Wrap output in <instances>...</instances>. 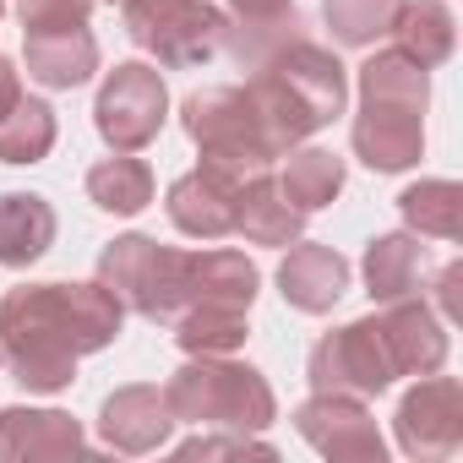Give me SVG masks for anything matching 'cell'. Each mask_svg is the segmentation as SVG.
I'll return each instance as SVG.
<instances>
[{"mask_svg": "<svg viewBox=\"0 0 463 463\" xmlns=\"http://www.w3.org/2000/svg\"><path fill=\"white\" fill-rule=\"evenodd\" d=\"M126 306L93 284H17L0 295V360L28 392H66L77 360L120 338Z\"/></svg>", "mask_w": 463, "mask_h": 463, "instance_id": "obj_1", "label": "cell"}, {"mask_svg": "<svg viewBox=\"0 0 463 463\" xmlns=\"http://www.w3.org/2000/svg\"><path fill=\"white\" fill-rule=\"evenodd\" d=\"M246 93H251L262 126L273 131L279 153H289V147H300L306 137L327 131L344 115V104H349V71H344V61L327 44H317L306 33V39L273 50L262 66H251Z\"/></svg>", "mask_w": 463, "mask_h": 463, "instance_id": "obj_2", "label": "cell"}, {"mask_svg": "<svg viewBox=\"0 0 463 463\" xmlns=\"http://www.w3.org/2000/svg\"><path fill=\"white\" fill-rule=\"evenodd\" d=\"M169 414L175 425H213V430H246L262 436L279 420V398L268 387V376L235 354H191L169 382H164Z\"/></svg>", "mask_w": 463, "mask_h": 463, "instance_id": "obj_3", "label": "cell"}, {"mask_svg": "<svg viewBox=\"0 0 463 463\" xmlns=\"http://www.w3.org/2000/svg\"><path fill=\"white\" fill-rule=\"evenodd\" d=\"M180 126L185 137L196 142L202 164L229 175V180H257V175H273V164L284 158L273 131L262 126L246 82H218V88H202L180 104Z\"/></svg>", "mask_w": 463, "mask_h": 463, "instance_id": "obj_4", "label": "cell"}, {"mask_svg": "<svg viewBox=\"0 0 463 463\" xmlns=\"http://www.w3.org/2000/svg\"><path fill=\"white\" fill-rule=\"evenodd\" d=\"M99 284L142 322H175L185 306V251L147 235H120L99 251Z\"/></svg>", "mask_w": 463, "mask_h": 463, "instance_id": "obj_5", "label": "cell"}, {"mask_svg": "<svg viewBox=\"0 0 463 463\" xmlns=\"http://www.w3.org/2000/svg\"><path fill=\"white\" fill-rule=\"evenodd\" d=\"M126 39L169 71L207 66L223 44V6L213 0H120Z\"/></svg>", "mask_w": 463, "mask_h": 463, "instance_id": "obj_6", "label": "cell"}, {"mask_svg": "<svg viewBox=\"0 0 463 463\" xmlns=\"http://www.w3.org/2000/svg\"><path fill=\"white\" fill-rule=\"evenodd\" d=\"M306 382H311V392L382 398L398 382L392 349L382 338V317H360V322H344L327 338H317V349L306 360Z\"/></svg>", "mask_w": 463, "mask_h": 463, "instance_id": "obj_7", "label": "cell"}, {"mask_svg": "<svg viewBox=\"0 0 463 463\" xmlns=\"http://www.w3.org/2000/svg\"><path fill=\"white\" fill-rule=\"evenodd\" d=\"M164 120H169V88L158 66L120 61L115 71H104L99 99H93V126L115 153H142L147 142H158Z\"/></svg>", "mask_w": 463, "mask_h": 463, "instance_id": "obj_8", "label": "cell"}, {"mask_svg": "<svg viewBox=\"0 0 463 463\" xmlns=\"http://www.w3.org/2000/svg\"><path fill=\"white\" fill-rule=\"evenodd\" d=\"M392 436L409 458L420 463H436V458H452L458 441H463V387L441 371L420 376L403 398H398V414H392Z\"/></svg>", "mask_w": 463, "mask_h": 463, "instance_id": "obj_9", "label": "cell"}, {"mask_svg": "<svg viewBox=\"0 0 463 463\" xmlns=\"http://www.w3.org/2000/svg\"><path fill=\"white\" fill-rule=\"evenodd\" d=\"M295 430L333 463H382L387 458V441H382L365 398H349V392H311L295 409Z\"/></svg>", "mask_w": 463, "mask_h": 463, "instance_id": "obj_10", "label": "cell"}, {"mask_svg": "<svg viewBox=\"0 0 463 463\" xmlns=\"http://www.w3.org/2000/svg\"><path fill=\"white\" fill-rule=\"evenodd\" d=\"M349 147L365 169L403 175L425 158V109L392 104V99H360L354 126H349Z\"/></svg>", "mask_w": 463, "mask_h": 463, "instance_id": "obj_11", "label": "cell"}, {"mask_svg": "<svg viewBox=\"0 0 463 463\" xmlns=\"http://www.w3.org/2000/svg\"><path fill=\"white\" fill-rule=\"evenodd\" d=\"M169 223L191 241H223L235 235V207H241V180H229L207 164H196L191 175H180L164 196Z\"/></svg>", "mask_w": 463, "mask_h": 463, "instance_id": "obj_12", "label": "cell"}, {"mask_svg": "<svg viewBox=\"0 0 463 463\" xmlns=\"http://www.w3.org/2000/svg\"><path fill=\"white\" fill-rule=\"evenodd\" d=\"M175 430V414H169V398L164 387H147V382H131V387H115L99 409V436L109 452H158Z\"/></svg>", "mask_w": 463, "mask_h": 463, "instance_id": "obj_13", "label": "cell"}, {"mask_svg": "<svg viewBox=\"0 0 463 463\" xmlns=\"http://www.w3.org/2000/svg\"><path fill=\"white\" fill-rule=\"evenodd\" d=\"M0 458L6 463H61L88 458V436L66 409H0Z\"/></svg>", "mask_w": 463, "mask_h": 463, "instance_id": "obj_14", "label": "cell"}, {"mask_svg": "<svg viewBox=\"0 0 463 463\" xmlns=\"http://www.w3.org/2000/svg\"><path fill=\"white\" fill-rule=\"evenodd\" d=\"M23 55H28V77L39 88H82L93 82L99 71V39L88 23H66V28H39V33H23Z\"/></svg>", "mask_w": 463, "mask_h": 463, "instance_id": "obj_15", "label": "cell"}, {"mask_svg": "<svg viewBox=\"0 0 463 463\" xmlns=\"http://www.w3.org/2000/svg\"><path fill=\"white\" fill-rule=\"evenodd\" d=\"M279 295L306 311V317H327L344 295H349V262L333 246L317 241H295L289 257L279 262Z\"/></svg>", "mask_w": 463, "mask_h": 463, "instance_id": "obj_16", "label": "cell"}, {"mask_svg": "<svg viewBox=\"0 0 463 463\" xmlns=\"http://www.w3.org/2000/svg\"><path fill=\"white\" fill-rule=\"evenodd\" d=\"M382 338H387V349H392L398 376H430V371L447 365V349H452V344H447V322H441L420 295L382 306Z\"/></svg>", "mask_w": 463, "mask_h": 463, "instance_id": "obj_17", "label": "cell"}, {"mask_svg": "<svg viewBox=\"0 0 463 463\" xmlns=\"http://www.w3.org/2000/svg\"><path fill=\"white\" fill-rule=\"evenodd\" d=\"M262 289V273L246 251H185V306H229L251 311ZM180 306V311H185Z\"/></svg>", "mask_w": 463, "mask_h": 463, "instance_id": "obj_18", "label": "cell"}, {"mask_svg": "<svg viewBox=\"0 0 463 463\" xmlns=\"http://www.w3.org/2000/svg\"><path fill=\"white\" fill-rule=\"evenodd\" d=\"M360 273H365V295L376 306L420 295V284H425V246H420V235H409V229L376 235L365 246V257H360Z\"/></svg>", "mask_w": 463, "mask_h": 463, "instance_id": "obj_19", "label": "cell"}, {"mask_svg": "<svg viewBox=\"0 0 463 463\" xmlns=\"http://www.w3.org/2000/svg\"><path fill=\"white\" fill-rule=\"evenodd\" d=\"M235 235H246L251 246H295L306 235V213L284 196L279 175H257V180L241 185Z\"/></svg>", "mask_w": 463, "mask_h": 463, "instance_id": "obj_20", "label": "cell"}, {"mask_svg": "<svg viewBox=\"0 0 463 463\" xmlns=\"http://www.w3.org/2000/svg\"><path fill=\"white\" fill-rule=\"evenodd\" d=\"M55 207L33 191L0 196V268H33L55 246Z\"/></svg>", "mask_w": 463, "mask_h": 463, "instance_id": "obj_21", "label": "cell"}, {"mask_svg": "<svg viewBox=\"0 0 463 463\" xmlns=\"http://www.w3.org/2000/svg\"><path fill=\"white\" fill-rule=\"evenodd\" d=\"M392 50H403L409 61H420L425 71L447 66L452 61V44H458V23L441 0H403V12L392 23Z\"/></svg>", "mask_w": 463, "mask_h": 463, "instance_id": "obj_22", "label": "cell"}, {"mask_svg": "<svg viewBox=\"0 0 463 463\" xmlns=\"http://www.w3.org/2000/svg\"><path fill=\"white\" fill-rule=\"evenodd\" d=\"M403 229L420 241H458L463 235V185L458 180H414L398 196Z\"/></svg>", "mask_w": 463, "mask_h": 463, "instance_id": "obj_23", "label": "cell"}, {"mask_svg": "<svg viewBox=\"0 0 463 463\" xmlns=\"http://www.w3.org/2000/svg\"><path fill=\"white\" fill-rule=\"evenodd\" d=\"M279 185H284V196L311 218V213H322V207L338 202V191H344V158L327 153V147H289Z\"/></svg>", "mask_w": 463, "mask_h": 463, "instance_id": "obj_24", "label": "cell"}, {"mask_svg": "<svg viewBox=\"0 0 463 463\" xmlns=\"http://www.w3.org/2000/svg\"><path fill=\"white\" fill-rule=\"evenodd\" d=\"M88 202L115 213V218H131V213H142L153 202V169L142 158H131V153H115V158L88 169Z\"/></svg>", "mask_w": 463, "mask_h": 463, "instance_id": "obj_25", "label": "cell"}, {"mask_svg": "<svg viewBox=\"0 0 463 463\" xmlns=\"http://www.w3.org/2000/svg\"><path fill=\"white\" fill-rule=\"evenodd\" d=\"M61 126H55V109L44 99H17L6 115H0V164H44L50 147H55Z\"/></svg>", "mask_w": 463, "mask_h": 463, "instance_id": "obj_26", "label": "cell"}, {"mask_svg": "<svg viewBox=\"0 0 463 463\" xmlns=\"http://www.w3.org/2000/svg\"><path fill=\"white\" fill-rule=\"evenodd\" d=\"M169 327L185 354H235L251 338L246 311H229V306H185Z\"/></svg>", "mask_w": 463, "mask_h": 463, "instance_id": "obj_27", "label": "cell"}, {"mask_svg": "<svg viewBox=\"0 0 463 463\" xmlns=\"http://www.w3.org/2000/svg\"><path fill=\"white\" fill-rule=\"evenodd\" d=\"M295 39H306V12L300 6H289V12H279V17H251V23H223V55L235 61L241 71H251V66H262L273 50H284V44H295Z\"/></svg>", "mask_w": 463, "mask_h": 463, "instance_id": "obj_28", "label": "cell"}, {"mask_svg": "<svg viewBox=\"0 0 463 463\" xmlns=\"http://www.w3.org/2000/svg\"><path fill=\"white\" fill-rule=\"evenodd\" d=\"M354 88H360V99H392V104H414V109L430 104V71H425L420 61H409L403 50H392V44L376 50V55L360 66Z\"/></svg>", "mask_w": 463, "mask_h": 463, "instance_id": "obj_29", "label": "cell"}, {"mask_svg": "<svg viewBox=\"0 0 463 463\" xmlns=\"http://www.w3.org/2000/svg\"><path fill=\"white\" fill-rule=\"evenodd\" d=\"M398 12H403V0H322L333 44H344V50H371L376 39H387Z\"/></svg>", "mask_w": 463, "mask_h": 463, "instance_id": "obj_30", "label": "cell"}, {"mask_svg": "<svg viewBox=\"0 0 463 463\" xmlns=\"http://www.w3.org/2000/svg\"><path fill=\"white\" fill-rule=\"evenodd\" d=\"M99 0H17V17H23V33H39V28H66V23H88Z\"/></svg>", "mask_w": 463, "mask_h": 463, "instance_id": "obj_31", "label": "cell"}, {"mask_svg": "<svg viewBox=\"0 0 463 463\" xmlns=\"http://www.w3.org/2000/svg\"><path fill=\"white\" fill-rule=\"evenodd\" d=\"M241 452H262L273 458V447L262 436H246V430H223V436H191L175 447V458H241Z\"/></svg>", "mask_w": 463, "mask_h": 463, "instance_id": "obj_32", "label": "cell"}, {"mask_svg": "<svg viewBox=\"0 0 463 463\" xmlns=\"http://www.w3.org/2000/svg\"><path fill=\"white\" fill-rule=\"evenodd\" d=\"M289 6H295V0H223V17L229 23H251V17H279Z\"/></svg>", "mask_w": 463, "mask_h": 463, "instance_id": "obj_33", "label": "cell"}, {"mask_svg": "<svg viewBox=\"0 0 463 463\" xmlns=\"http://www.w3.org/2000/svg\"><path fill=\"white\" fill-rule=\"evenodd\" d=\"M458 284H463V262H447L436 273V306H441V322L458 317Z\"/></svg>", "mask_w": 463, "mask_h": 463, "instance_id": "obj_34", "label": "cell"}, {"mask_svg": "<svg viewBox=\"0 0 463 463\" xmlns=\"http://www.w3.org/2000/svg\"><path fill=\"white\" fill-rule=\"evenodd\" d=\"M17 99H23V71H17L6 55H0V115H6Z\"/></svg>", "mask_w": 463, "mask_h": 463, "instance_id": "obj_35", "label": "cell"}, {"mask_svg": "<svg viewBox=\"0 0 463 463\" xmlns=\"http://www.w3.org/2000/svg\"><path fill=\"white\" fill-rule=\"evenodd\" d=\"M104 6H120V0H104Z\"/></svg>", "mask_w": 463, "mask_h": 463, "instance_id": "obj_36", "label": "cell"}]
</instances>
